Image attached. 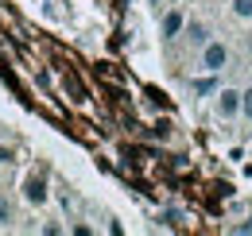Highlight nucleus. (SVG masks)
Listing matches in <instances>:
<instances>
[{
	"mask_svg": "<svg viewBox=\"0 0 252 236\" xmlns=\"http://www.w3.org/2000/svg\"><path fill=\"white\" fill-rule=\"evenodd\" d=\"M241 113V89H221L218 93V117H237Z\"/></svg>",
	"mask_w": 252,
	"mask_h": 236,
	"instance_id": "2",
	"label": "nucleus"
},
{
	"mask_svg": "<svg viewBox=\"0 0 252 236\" xmlns=\"http://www.w3.org/2000/svg\"><path fill=\"white\" fill-rule=\"evenodd\" d=\"M187 28V20H183V12H167L163 16V39H179Z\"/></svg>",
	"mask_w": 252,
	"mask_h": 236,
	"instance_id": "4",
	"label": "nucleus"
},
{
	"mask_svg": "<svg viewBox=\"0 0 252 236\" xmlns=\"http://www.w3.org/2000/svg\"><path fill=\"white\" fill-rule=\"evenodd\" d=\"M229 8L237 20H252V0H229Z\"/></svg>",
	"mask_w": 252,
	"mask_h": 236,
	"instance_id": "7",
	"label": "nucleus"
},
{
	"mask_svg": "<svg viewBox=\"0 0 252 236\" xmlns=\"http://www.w3.org/2000/svg\"><path fill=\"white\" fill-rule=\"evenodd\" d=\"M187 43H194V47H206L210 43V31H206V24H187Z\"/></svg>",
	"mask_w": 252,
	"mask_h": 236,
	"instance_id": "5",
	"label": "nucleus"
},
{
	"mask_svg": "<svg viewBox=\"0 0 252 236\" xmlns=\"http://www.w3.org/2000/svg\"><path fill=\"white\" fill-rule=\"evenodd\" d=\"M225 62H229V47L225 43H206L202 47V70L206 74H221Z\"/></svg>",
	"mask_w": 252,
	"mask_h": 236,
	"instance_id": "1",
	"label": "nucleus"
},
{
	"mask_svg": "<svg viewBox=\"0 0 252 236\" xmlns=\"http://www.w3.org/2000/svg\"><path fill=\"white\" fill-rule=\"evenodd\" d=\"M24 198L32 202V206H43L47 202V178H28V186H24Z\"/></svg>",
	"mask_w": 252,
	"mask_h": 236,
	"instance_id": "3",
	"label": "nucleus"
},
{
	"mask_svg": "<svg viewBox=\"0 0 252 236\" xmlns=\"http://www.w3.org/2000/svg\"><path fill=\"white\" fill-rule=\"evenodd\" d=\"M12 217H16L12 198H4V194H0V229H8V225H12Z\"/></svg>",
	"mask_w": 252,
	"mask_h": 236,
	"instance_id": "6",
	"label": "nucleus"
},
{
	"mask_svg": "<svg viewBox=\"0 0 252 236\" xmlns=\"http://www.w3.org/2000/svg\"><path fill=\"white\" fill-rule=\"evenodd\" d=\"M12 159H16V151L8 148V144H0V163H4V167H8V163H12Z\"/></svg>",
	"mask_w": 252,
	"mask_h": 236,
	"instance_id": "10",
	"label": "nucleus"
},
{
	"mask_svg": "<svg viewBox=\"0 0 252 236\" xmlns=\"http://www.w3.org/2000/svg\"><path fill=\"white\" fill-rule=\"evenodd\" d=\"M214 89H218V78H214V74H210V78H198V82H194V93H198V97H206V93H214Z\"/></svg>",
	"mask_w": 252,
	"mask_h": 236,
	"instance_id": "8",
	"label": "nucleus"
},
{
	"mask_svg": "<svg viewBox=\"0 0 252 236\" xmlns=\"http://www.w3.org/2000/svg\"><path fill=\"white\" fill-rule=\"evenodd\" d=\"M241 113H245V120H252V86L241 93Z\"/></svg>",
	"mask_w": 252,
	"mask_h": 236,
	"instance_id": "9",
	"label": "nucleus"
}]
</instances>
